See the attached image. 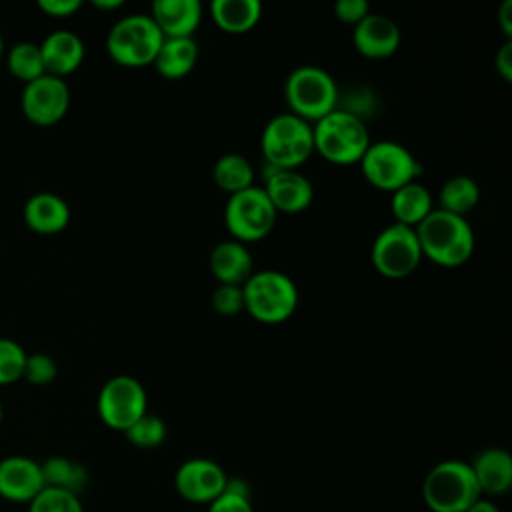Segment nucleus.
<instances>
[{
	"instance_id": "1",
	"label": "nucleus",
	"mask_w": 512,
	"mask_h": 512,
	"mask_svg": "<svg viewBox=\"0 0 512 512\" xmlns=\"http://www.w3.org/2000/svg\"><path fill=\"white\" fill-rule=\"evenodd\" d=\"M414 230L422 256L438 266H462L474 252V230L464 216L434 208Z\"/></svg>"
},
{
	"instance_id": "2",
	"label": "nucleus",
	"mask_w": 512,
	"mask_h": 512,
	"mask_svg": "<svg viewBox=\"0 0 512 512\" xmlns=\"http://www.w3.org/2000/svg\"><path fill=\"white\" fill-rule=\"evenodd\" d=\"M314 152L336 166L358 164L370 146L364 120L352 110H332L312 126Z\"/></svg>"
},
{
	"instance_id": "3",
	"label": "nucleus",
	"mask_w": 512,
	"mask_h": 512,
	"mask_svg": "<svg viewBox=\"0 0 512 512\" xmlns=\"http://www.w3.org/2000/svg\"><path fill=\"white\" fill-rule=\"evenodd\" d=\"M482 496L474 472L464 460H442L422 482V500L432 512H464Z\"/></svg>"
},
{
	"instance_id": "4",
	"label": "nucleus",
	"mask_w": 512,
	"mask_h": 512,
	"mask_svg": "<svg viewBox=\"0 0 512 512\" xmlns=\"http://www.w3.org/2000/svg\"><path fill=\"white\" fill-rule=\"evenodd\" d=\"M244 310L262 324L286 322L298 306V288L284 272L256 270L242 284Z\"/></svg>"
},
{
	"instance_id": "5",
	"label": "nucleus",
	"mask_w": 512,
	"mask_h": 512,
	"mask_svg": "<svg viewBox=\"0 0 512 512\" xmlns=\"http://www.w3.org/2000/svg\"><path fill=\"white\" fill-rule=\"evenodd\" d=\"M260 148L270 168L296 170L314 152L312 124L290 112L278 114L264 126Z\"/></svg>"
},
{
	"instance_id": "6",
	"label": "nucleus",
	"mask_w": 512,
	"mask_h": 512,
	"mask_svg": "<svg viewBox=\"0 0 512 512\" xmlns=\"http://www.w3.org/2000/svg\"><path fill=\"white\" fill-rule=\"evenodd\" d=\"M284 98L290 114L306 122H318L336 110L338 86L324 68L304 64L288 74L284 84Z\"/></svg>"
},
{
	"instance_id": "7",
	"label": "nucleus",
	"mask_w": 512,
	"mask_h": 512,
	"mask_svg": "<svg viewBox=\"0 0 512 512\" xmlns=\"http://www.w3.org/2000/svg\"><path fill=\"white\" fill-rule=\"evenodd\" d=\"M162 42L164 36L150 14H130L110 28L106 50L116 64L124 68H142L154 64Z\"/></svg>"
},
{
	"instance_id": "8",
	"label": "nucleus",
	"mask_w": 512,
	"mask_h": 512,
	"mask_svg": "<svg viewBox=\"0 0 512 512\" xmlns=\"http://www.w3.org/2000/svg\"><path fill=\"white\" fill-rule=\"evenodd\" d=\"M358 164L364 178L384 192H394L414 182L422 172L418 158L404 144L394 140L370 142Z\"/></svg>"
},
{
	"instance_id": "9",
	"label": "nucleus",
	"mask_w": 512,
	"mask_h": 512,
	"mask_svg": "<svg viewBox=\"0 0 512 512\" xmlns=\"http://www.w3.org/2000/svg\"><path fill=\"white\" fill-rule=\"evenodd\" d=\"M276 216L278 212L260 186L230 194L224 208V224L232 234V240L242 244L266 238L276 224Z\"/></svg>"
},
{
	"instance_id": "10",
	"label": "nucleus",
	"mask_w": 512,
	"mask_h": 512,
	"mask_svg": "<svg viewBox=\"0 0 512 512\" xmlns=\"http://www.w3.org/2000/svg\"><path fill=\"white\" fill-rule=\"evenodd\" d=\"M370 258L380 276L400 280L416 272L424 256L416 230L394 222L374 238Z\"/></svg>"
},
{
	"instance_id": "11",
	"label": "nucleus",
	"mask_w": 512,
	"mask_h": 512,
	"mask_svg": "<svg viewBox=\"0 0 512 512\" xmlns=\"http://www.w3.org/2000/svg\"><path fill=\"white\" fill-rule=\"evenodd\" d=\"M96 410L108 428L124 432L148 412V396L140 380L120 374L102 384Z\"/></svg>"
},
{
	"instance_id": "12",
	"label": "nucleus",
	"mask_w": 512,
	"mask_h": 512,
	"mask_svg": "<svg viewBox=\"0 0 512 512\" xmlns=\"http://www.w3.org/2000/svg\"><path fill=\"white\" fill-rule=\"evenodd\" d=\"M20 108L28 122L36 126L58 124L70 108V88L64 78L44 74L24 84L20 94Z\"/></svg>"
},
{
	"instance_id": "13",
	"label": "nucleus",
	"mask_w": 512,
	"mask_h": 512,
	"mask_svg": "<svg viewBox=\"0 0 512 512\" xmlns=\"http://www.w3.org/2000/svg\"><path fill=\"white\" fill-rule=\"evenodd\" d=\"M226 482L228 474L210 458H190L174 474L176 492L192 504H210L224 492Z\"/></svg>"
},
{
	"instance_id": "14",
	"label": "nucleus",
	"mask_w": 512,
	"mask_h": 512,
	"mask_svg": "<svg viewBox=\"0 0 512 512\" xmlns=\"http://www.w3.org/2000/svg\"><path fill=\"white\" fill-rule=\"evenodd\" d=\"M44 486L42 466L34 458L12 454L0 460V498L14 504H30Z\"/></svg>"
},
{
	"instance_id": "15",
	"label": "nucleus",
	"mask_w": 512,
	"mask_h": 512,
	"mask_svg": "<svg viewBox=\"0 0 512 512\" xmlns=\"http://www.w3.org/2000/svg\"><path fill=\"white\" fill-rule=\"evenodd\" d=\"M400 38L402 36H400L398 24L390 16L378 14V12H368L354 26V32H352L354 48L362 56L372 60L392 56L400 46Z\"/></svg>"
},
{
	"instance_id": "16",
	"label": "nucleus",
	"mask_w": 512,
	"mask_h": 512,
	"mask_svg": "<svg viewBox=\"0 0 512 512\" xmlns=\"http://www.w3.org/2000/svg\"><path fill=\"white\" fill-rule=\"evenodd\" d=\"M264 192L278 214H300L312 204L314 198L310 180L298 170L272 168V172L266 174Z\"/></svg>"
},
{
	"instance_id": "17",
	"label": "nucleus",
	"mask_w": 512,
	"mask_h": 512,
	"mask_svg": "<svg viewBox=\"0 0 512 512\" xmlns=\"http://www.w3.org/2000/svg\"><path fill=\"white\" fill-rule=\"evenodd\" d=\"M40 56L44 72L56 78H64L80 68L84 62V42L72 30H54L40 44Z\"/></svg>"
},
{
	"instance_id": "18",
	"label": "nucleus",
	"mask_w": 512,
	"mask_h": 512,
	"mask_svg": "<svg viewBox=\"0 0 512 512\" xmlns=\"http://www.w3.org/2000/svg\"><path fill=\"white\" fill-rule=\"evenodd\" d=\"M150 18L164 38H192L202 20V4L198 0H156Z\"/></svg>"
},
{
	"instance_id": "19",
	"label": "nucleus",
	"mask_w": 512,
	"mask_h": 512,
	"mask_svg": "<svg viewBox=\"0 0 512 512\" xmlns=\"http://www.w3.org/2000/svg\"><path fill=\"white\" fill-rule=\"evenodd\" d=\"M482 494L502 496L512 488V456L504 448H484L468 462Z\"/></svg>"
},
{
	"instance_id": "20",
	"label": "nucleus",
	"mask_w": 512,
	"mask_h": 512,
	"mask_svg": "<svg viewBox=\"0 0 512 512\" xmlns=\"http://www.w3.org/2000/svg\"><path fill=\"white\" fill-rule=\"evenodd\" d=\"M24 224L36 234H58L70 222V208L54 192L32 194L22 210Z\"/></svg>"
},
{
	"instance_id": "21",
	"label": "nucleus",
	"mask_w": 512,
	"mask_h": 512,
	"mask_svg": "<svg viewBox=\"0 0 512 512\" xmlns=\"http://www.w3.org/2000/svg\"><path fill=\"white\" fill-rule=\"evenodd\" d=\"M208 266L218 284L242 286L254 272L250 252L246 244L238 240L218 242L208 256Z\"/></svg>"
},
{
	"instance_id": "22",
	"label": "nucleus",
	"mask_w": 512,
	"mask_h": 512,
	"mask_svg": "<svg viewBox=\"0 0 512 512\" xmlns=\"http://www.w3.org/2000/svg\"><path fill=\"white\" fill-rule=\"evenodd\" d=\"M390 208L394 222L416 228L434 210L432 194L424 184L414 180L392 192Z\"/></svg>"
},
{
	"instance_id": "23",
	"label": "nucleus",
	"mask_w": 512,
	"mask_h": 512,
	"mask_svg": "<svg viewBox=\"0 0 512 512\" xmlns=\"http://www.w3.org/2000/svg\"><path fill=\"white\" fill-rule=\"evenodd\" d=\"M210 16L220 30L244 34L258 24L262 4L260 0H214L210 4Z\"/></svg>"
},
{
	"instance_id": "24",
	"label": "nucleus",
	"mask_w": 512,
	"mask_h": 512,
	"mask_svg": "<svg viewBox=\"0 0 512 512\" xmlns=\"http://www.w3.org/2000/svg\"><path fill=\"white\" fill-rule=\"evenodd\" d=\"M198 60V46L194 38H164L156 58L154 66L156 70L168 78L178 80L192 72Z\"/></svg>"
},
{
	"instance_id": "25",
	"label": "nucleus",
	"mask_w": 512,
	"mask_h": 512,
	"mask_svg": "<svg viewBox=\"0 0 512 512\" xmlns=\"http://www.w3.org/2000/svg\"><path fill=\"white\" fill-rule=\"evenodd\" d=\"M480 202V186L474 178L458 174L448 178L438 192V208L456 216L470 214Z\"/></svg>"
},
{
	"instance_id": "26",
	"label": "nucleus",
	"mask_w": 512,
	"mask_h": 512,
	"mask_svg": "<svg viewBox=\"0 0 512 512\" xmlns=\"http://www.w3.org/2000/svg\"><path fill=\"white\" fill-rule=\"evenodd\" d=\"M40 466H42L46 486L68 490L80 496V492L88 484V470L72 458L50 456L44 462H40Z\"/></svg>"
},
{
	"instance_id": "27",
	"label": "nucleus",
	"mask_w": 512,
	"mask_h": 512,
	"mask_svg": "<svg viewBox=\"0 0 512 512\" xmlns=\"http://www.w3.org/2000/svg\"><path fill=\"white\" fill-rule=\"evenodd\" d=\"M214 182L228 196L254 186V168L242 154H224L214 164Z\"/></svg>"
},
{
	"instance_id": "28",
	"label": "nucleus",
	"mask_w": 512,
	"mask_h": 512,
	"mask_svg": "<svg viewBox=\"0 0 512 512\" xmlns=\"http://www.w3.org/2000/svg\"><path fill=\"white\" fill-rule=\"evenodd\" d=\"M6 66H8V72L24 84L46 74L40 48L34 42H16L14 46H10L6 54Z\"/></svg>"
},
{
	"instance_id": "29",
	"label": "nucleus",
	"mask_w": 512,
	"mask_h": 512,
	"mask_svg": "<svg viewBox=\"0 0 512 512\" xmlns=\"http://www.w3.org/2000/svg\"><path fill=\"white\" fill-rule=\"evenodd\" d=\"M124 434L136 448H156L166 440V424L160 416L146 412L130 428H126Z\"/></svg>"
},
{
	"instance_id": "30",
	"label": "nucleus",
	"mask_w": 512,
	"mask_h": 512,
	"mask_svg": "<svg viewBox=\"0 0 512 512\" xmlns=\"http://www.w3.org/2000/svg\"><path fill=\"white\" fill-rule=\"evenodd\" d=\"M26 506L28 512H84L78 494L52 486H44V490Z\"/></svg>"
},
{
	"instance_id": "31",
	"label": "nucleus",
	"mask_w": 512,
	"mask_h": 512,
	"mask_svg": "<svg viewBox=\"0 0 512 512\" xmlns=\"http://www.w3.org/2000/svg\"><path fill=\"white\" fill-rule=\"evenodd\" d=\"M208 512H254L248 484L238 478H228L224 492L208 504Z\"/></svg>"
},
{
	"instance_id": "32",
	"label": "nucleus",
	"mask_w": 512,
	"mask_h": 512,
	"mask_svg": "<svg viewBox=\"0 0 512 512\" xmlns=\"http://www.w3.org/2000/svg\"><path fill=\"white\" fill-rule=\"evenodd\" d=\"M26 356L28 352L16 340L0 336V386L22 380Z\"/></svg>"
},
{
	"instance_id": "33",
	"label": "nucleus",
	"mask_w": 512,
	"mask_h": 512,
	"mask_svg": "<svg viewBox=\"0 0 512 512\" xmlns=\"http://www.w3.org/2000/svg\"><path fill=\"white\" fill-rule=\"evenodd\" d=\"M56 376H58V364L52 356H48L44 352H34V354L26 356L22 378L28 384L46 386V384L54 382Z\"/></svg>"
},
{
	"instance_id": "34",
	"label": "nucleus",
	"mask_w": 512,
	"mask_h": 512,
	"mask_svg": "<svg viewBox=\"0 0 512 512\" xmlns=\"http://www.w3.org/2000/svg\"><path fill=\"white\" fill-rule=\"evenodd\" d=\"M212 308L222 316H234L244 310V294L242 286L234 284H218L212 292Z\"/></svg>"
},
{
	"instance_id": "35",
	"label": "nucleus",
	"mask_w": 512,
	"mask_h": 512,
	"mask_svg": "<svg viewBox=\"0 0 512 512\" xmlns=\"http://www.w3.org/2000/svg\"><path fill=\"white\" fill-rule=\"evenodd\" d=\"M368 12H370V6L366 0H338L334 4L336 18L350 26H356Z\"/></svg>"
},
{
	"instance_id": "36",
	"label": "nucleus",
	"mask_w": 512,
	"mask_h": 512,
	"mask_svg": "<svg viewBox=\"0 0 512 512\" xmlns=\"http://www.w3.org/2000/svg\"><path fill=\"white\" fill-rule=\"evenodd\" d=\"M40 12L50 18H68L82 8L80 0H38L36 4Z\"/></svg>"
},
{
	"instance_id": "37",
	"label": "nucleus",
	"mask_w": 512,
	"mask_h": 512,
	"mask_svg": "<svg viewBox=\"0 0 512 512\" xmlns=\"http://www.w3.org/2000/svg\"><path fill=\"white\" fill-rule=\"evenodd\" d=\"M496 72L504 82H512V40H506L494 58Z\"/></svg>"
},
{
	"instance_id": "38",
	"label": "nucleus",
	"mask_w": 512,
	"mask_h": 512,
	"mask_svg": "<svg viewBox=\"0 0 512 512\" xmlns=\"http://www.w3.org/2000/svg\"><path fill=\"white\" fill-rule=\"evenodd\" d=\"M498 22L502 32L506 34V40H510L512 36V0H504L498 12Z\"/></svg>"
},
{
	"instance_id": "39",
	"label": "nucleus",
	"mask_w": 512,
	"mask_h": 512,
	"mask_svg": "<svg viewBox=\"0 0 512 512\" xmlns=\"http://www.w3.org/2000/svg\"><path fill=\"white\" fill-rule=\"evenodd\" d=\"M464 512H500V508L492 502V500H488V498H478L474 504H470Z\"/></svg>"
},
{
	"instance_id": "40",
	"label": "nucleus",
	"mask_w": 512,
	"mask_h": 512,
	"mask_svg": "<svg viewBox=\"0 0 512 512\" xmlns=\"http://www.w3.org/2000/svg\"><path fill=\"white\" fill-rule=\"evenodd\" d=\"M92 6L100 8V10H114V8L122 6V0H94Z\"/></svg>"
},
{
	"instance_id": "41",
	"label": "nucleus",
	"mask_w": 512,
	"mask_h": 512,
	"mask_svg": "<svg viewBox=\"0 0 512 512\" xmlns=\"http://www.w3.org/2000/svg\"><path fill=\"white\" fill-rule=\"evenodd\" d=\"M4 58V40H2V34H0V62Z\"/></svg>"
},
{
	"instance_id": "42",
	"label": "nucleus",
	"mask_w": 512,
	"mask_h": 512,
	"mask_svg": "<svg viewBox=\"0 0 512 512\" xmlns=\"http://www.w3.org/2000/svg\"><path fill=\"white\" fill-rule=\"evenodd\" d=\"M2 420H4V408H2V402H0V424H2Z\"/></svg>"
}]
</instances>
